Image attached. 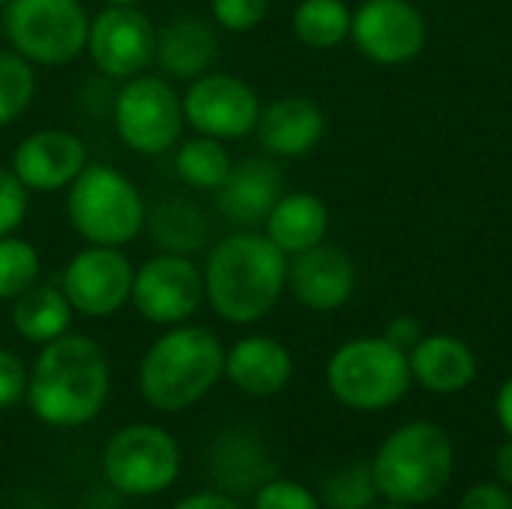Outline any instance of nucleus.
Returning <instances> with one entry per match:
<instances>
[{
  "label": "nucleus",
  "instance_id": "f257e3e1",
  "mask_svg": "<svg viewBox=\"0 0 512 509\" xmlns=\"http://www.w3.org/2000/svg\"><path fill=\"white\" fill-rule=\"evenodd\" d=\"M204 303L234 327L264 321L288 291V255L258 228H237L207 246Z\"/></svg>",
  "mask_w": 512,
  "mask_h": 509
},
{
  "label": "nucleus",
  "instance_id": "f03ea898",
  "mask_svg": "<svg viewBox=\"0 0 512 509\" xmlns=\"http://www.w3.org/2000/svg\"><path fill=\"white\" fill-rule=\"evenodd\" d=\"M111 396V363L102 345L84 333H66L39 348L27 405L33 417L51 429H81L96 420Z\"/></svg>",
  "mask_w": 512,
  "mask_h": 509
},
{
  "label": "nucleus",
  "instance_id": "7ed1b4c3",
  "mask_svg": "<svg viewBox=\"0 0 512 509\" xmlns=\"http://www.w3.org/2000/svg\"><path fill=\"white\" fill-rule=\"evenodd\" d=\"M225 378V345L204 324L165 327L138 363V390L162 414H180L213 393Z\"/></svg>",
  "mask_w": 512,
  "mask_h": 509
},
{
  "label": "nucleus",
  "instance_id": "20e7f679",
  "mask_svg": "<svg viewBox=\"0 0 512 509\" xmlns=\"http://www.w3.org/2000/svg\"><path fill=\"white\" fill-rule=\"evenodd\" d=\"M456 471V447L444 426L411 420L393 429L375 459L372 477L378 495L390 504L426 507L444 495Z\"/></svg>",
  "mask_w": 512,
  "mask_h": 509
},
{
  "label": "nucleus",
  "instance_id": "39448f33",
  "mask_svg": "<svg viewBox=\"0 0 512 509\" xmlns=\"http://www.w3.org/2000/svg\"><path fill=\"white\" fill-rule=\"evenodd\" d=\"M69 228L90 246L126 249L147 228V201L138 183L108 162H93L63 192Z\"/></svg>",
  "mask_w": 512,
  "mask_h": 509
},
{
  "label": "nucleus",
  "instance_id": "423d86ee",
  "mask_svg": "<svg viewBox=\"0 0 512 509\" xmlns=\"http://www.w3.org/2000/svg\"><path fill=\"white\" fill-rule=\"evenodd\" d=\"M330 396L348 411L378 414L396 408L411 390L408 351L384 336H357L342 342L324 369Z\"/></svg>",
  "mask_w": 512,
  "mask_h": 509
},
{
  "label": "nucleus",
  "instance_id": "0eeeda50",
  "mask_svg": "<svg viewBox=\"0 0 512 509\" xmlns=\"http://www.w3.org/2000/svg\"><path fill=\"white\" fill-rule=\"evenodd\" d=\"M3 36L27 63L60 69L84 57L90 12L81 0H9Z\"/></svg>",
  "mask_w": 512,
  "mask_h": 509
},
{
  "label": "nucleus",
  "instance_id": "6e6552de",
  "mask_svg": "<svg viewBox=\"0 0 512 509\" xmlns=\"http://www.w3.org/2000/svg\"><path fill=\"white\" fill-rule=\"evenodd\" d=\"M111 123L126 150L138 156H162L183 138V93L174 81L156 72L126 78L111 99Z\"/></svg>",
  "mask_w": 512,
  "mask_h": 509
},
{
  "label": "nucleus",
  "instance_id": "1a4fd4ad",
  "mask_svg": "<svg viewBox=\"0 0 512 509\" xmlns=\"http://www.w3.org/2000/svg\"><path fill=\"white\" fill-rule=\"evenodd\" d=\"M180 444L171 432L150 423H132L114 432L102 453V471L114 492L126 498H153L180 477Z\"/></svg>",
  "mask_w": 512,
  "mask_h": 509
},
{
  "label": "nucleus",
  "instance_id": "9d476101",
  "mask_svg": "<svg viewBox=\"0 0 512 509\" xmlns=\"http://www.w3.org/2000/svg\"><path fill=\"white\" fill-rule=\"evenodd\" d=\"M204 303V270L192 255L156 252L135 264L129 306L156 327H177L195 318Z\"/></svg>",
  "mask_w": 512,
  "mask_h": 509
},
{
  "label": "nucleus",
  "instance_id": "9b49d317",
  "mask_svg": "<svg viewBox=\"0 0 512 509\" xmlns=\"http://www.w3.org/2000/svg\"><path fill=\"white\" fill-rule=\"evenodd\" d=\"M132 258L117 246H90L78 249L60 270V291L81 318L105 321L129 306L132 297Z\"/></svg>",
  "mask_w": 512,
  "mask_h": 509
},
{
  "label": "nucleus",
  "instance_id": "f8f14e48",
  "mask_svg": "<svg viewBox=\"0 0 512 509\" xmlns=\"http://www.w3.org/2000/svg\"><path fill=\"white\" fill-rule=\"evenodd\" d=\"M261 105L264 102L258 90L246 78L219 69H210L207 75L189 81L183 90L186 126L195 135H207L225 144L255 135Z\"/></svg>",
  "mask_w": 512,
  "mask_h": 509
},
{
  "label": "nucleus",
  "instance_id": "ddd939ff",
  "mask_svg": "<svg viewBox=\"0 0 512 509\" xmlns=\"http://www.w3.org/2000/svg\"><path fill=\"white\" fill-rule=\"evenodd\" d=\"M156 54V24L141 6H102L90 15L87 51L93 69L108 81L150 72Z\"/></svg>",
  "mask_w": 512,
  "mask_h": 509
},
{
  "label": "nucleus",
  "instance_id": "4468645a",
  "mask_svg": "<svg viewBox=\"0 0 512 509\" xmlns=\"http://www.w3.org/2000/svg\"><path fill=\"white\" fill-rule=\"evenodd\" d=\"M429 27L411 0H363L351 15L354 48L378 66H405L426 48Z\"/></svg>",
  "mask_w": 512,
  "mask_h": 509
},
{
  "label": "nucleus",
  "instance_id": "2eb2a0df",
  "mask_svg": "<svg viewBox=\"0 0 512 509\" xmlns=\"http://www.w3.org/2000/svg\"><path fill=\"white\" fill-rule=\"evenodd\" d=\"M87 165V141L66 126H42L27 132L9 156V168L30 195L66 192Z\"/></svg>",
  "mask_w": 512,
  "mask_h": 509
},
{
  "label": "nucleus",
  "instance_id": "dca6fc26",
  "mask_svg": "<svg viewBox=\"0 0 512 509\" xmlns=\"http://www.w3.org/2000/svg\"><path fill=\"white\" fill-rule=\"evenodd\" d=\"M357 288V270L348 252L318 243L288 258V291L309 312L342 309Z\"/></svg>",
  "mask_w": 512,
  "mask_h": 509
},
{
  "label": "nucleus",
  "instance_id": "f3484780",
  "mask_svg": "<svg viewBox=\"0 0 512 509\" xmlns=\"http://www.w3.org/2000/svg\"><path fill=\"white\" fill-rule=\"evenodd\" d=\"M285 195V177L273 156H243L213 192L219 216L234 228H261L273 204Z\"/></svg>",
  "mask_w": 512,
  "mask_h": 509
},
{
  "label": "nucleus",
  "instance_id": "a211bd4d",
  "mask_svg": "<svg viewBox=\"0 0 512 509\" xmlns=\"http://www.w3.org/2000/svg\"><path fill=\"white\" fill-rule=\"evenodd\" d=\"M327 132V117L321 105L309 96L288 93L261 105L255 138L273 159L309 156Z\"/></svg>",
  "mask_w": 512,
  "mask_h": 509
},
{
  "label": "nucleus",
  "instance_id": "6ab92c4d",
  "mask_svg": "<svg viewBox=\"0 0 512 509\" xmlns=\"http://www.w3.org/2000/svg\"><path fill=\"white\" fill-rule=\"evenodd\" d=\"M219 57L216 24L201 15H174L156 27V54L153 66L168 81L189 84L207 75Z\"/></svg>",
  "mask_w": 512,
  "mask_h": 509
},
{
  "label": "nucleus",
  "instance_id": "aec40b11",
  "mask_svg": "<svg viewBox=\"0 0 512 509\" xmlns=\"http://www.w3.org/2000/svg\"><path fill=\"white\" fill-rule=\"evenodd\" d=\"M294 375V357L276 336L252 333L225 348V378L249 399L279 396Z\"/></svg>",
  "mask_w": 512,
  "mask_h": 509
},
{
  "label": "nucleus",
  "instance_id": "412c9836",
  "mask_svg": "<svg viewBox=\"0 0 512 509\" xmlns=\"http://www.w3.org/2000/svg\"><path fill=\"white\" fill-rule=\"evenodd\" d=\"M411 381L435 396H456L477 381L480 363L474 348L450 333H423L408 351Z\"/></svg>",
  "mask_w": 512,
  "mask_h": 509
},
{
  "label": "nucleus",
  "instance_id": "4be33fe9",
  "mask_svg": "<svg viewBox=\"0 0 512 509\" xmlns=\"http://www.w3.org/2000/svg\"><path fill=\"white\" fill-rule=\"evenodd\" d=\"M261 231L291 258L324 243L330 231V210L315 192H285L267 213Z\"/></svg>",
  "mask_w": 512,
  "mask_h": 509
},
{
  "label": "nucleus",
  "instance_id": "5701e85b",
  "mask_svg": "<svg viewBox=\"0 0 512 509\" xmlns=\"http://www.w3.org/2000/svg\"><path fill=\"white\" fill-rule=\"evenodd\" d=\"M72 318L75 312L66 294L60 291V285H48V282H36L33 288H27L9 303L12 330L24 342L39 345V348L66 336L72 330Z\"/></svg>",
  "mask_w": 512,
  "mask_h": 509
},
{
  "label": "nucleus",
  "instance_id": "b1692460",
  "mask_svg": "<svg viewBox=\"0 0 512 509\" xmlns=\"http://www.w3.org/2000/svg\"><path fill=\"white\" fill-rule=\"evenodd\" d=\"M147 231L159 252L195 258L210 246V219L189 198H162L147 207Z\"/></svg>",
  "mask_w": 512,
  "mask_h": 509
},
{
  "label": "nucleus",
  "instance_id": "393cba45",
  "mask_svg": "<svg viewBox=\"0 0 512 509\" xmlns=\"http://www.w3.org/2000/svg\"><path fill=\"white\" fill-rule=\"evenodd\" d=\"M231 165L234 159L225 141L207 135L192 132V138H180V144L174 147V174L183 186L195 192H216L225 183Z\"/></svg>",
  "mask_w": 512,
  "mask_h": 509
},
{
  "label": "nucleus",
  "instance_id": "a878e982",
  "mask_svg": "<svg viewBox=\"0 0 512 509\" xmlns=\"http://www.w3.org/2000/svg\"><path fill=\"white\" fill-rule=\"evenodd\" d=\"M351 15L345 0H300L291 12V30L306 48L330 51L351 39Z\"/></svg>",
  "mask_w": 512,
  "mask_h": 509
},
{
  "label": "nucleus",
  "instance_id": "bb28decb",
  "mask_svg": "<svg viewBox=\"0 0 512 509\" xmlns=\"http://www.w3.org/2000/svg\"><path fill=\"white\" fill-rule=\"evenodd\" d=\"M36 66L9 45L0 48V129L15 126L36 99Z\"/></svg>",
  "mask_w": 512,
  "mask_h": 509
},
{
  "label": "nucleus",
  "instance_id": "cd10ccee",
  "mask_svg": "<svg viewBox=\"0 0 512 509\" xmlns=\"http://www.w3.org/2000/svg\"><path fill=\"white\" fill-rule=\"evenodd\" d=\"M39 276H42L39 249L21 234L0 237V303H12L18 294L33 288Z\"/></svg>",
  "mask_w": 512,
  "mask_h": 509
},
{
  "label": "nucleus",
  "instance_id": "c85d7f7f",
  "mask_svg": "<svg viewBox=\"0 0 512 509\" xmlns=\"http://www.w3.org/2000/svg\"><path fill=\"white\" fill-rule=\"evenodd\" d=\"M318 498L327 509H372L381 498L372 477V462H351L345 468H336L324 480Z\"/></svg>",
  "mask_w": 512,
  "mask_h": 509
},
{
  "label": "nucleus",
  "instance_id": "c756f323",
  "mask_svg": "<svg viewBox=\"0 0 512 509\" xmlns=\"http://www.w3.org/2000/svg\"><path fill=\"white\" fill-rule=\"evenodd\" d=\"M252 509H324V504L303 483L270 477L252 492Z\"/></svg>",
  "mask_w": 512,
  "mask_h": 509
},
{
  "label": "nucleus",
  "instance_id": "7c9ffc66",
  "mask_svg": "<svg viewBox=\"0 0 512 509\" xmlns=\"http://www.w3.org/2000/svg\"><path fill=\"white\" fill-rule=\"evenodd\" d=\"M273 0H210V18L228 33H252L270 15Z\"/></svg>",
  "mask_w": 512,
  "mask_h": 509
},
{
  "label": "nucleus",
  "instance_id": "2f4dec72",
  "mask_svg": "<svg viewBox=\"0 0 512 509\" xmlns=\"http://www.w3.org/2000/svg\"><path fill=\"white\" fill-rule=\"evenodd\" d=\"M30 213V192L9 165H0V237L18 234Z\"/></svg>",
  "mask_w": 512,
  "mask_h": 509
},
{
  "label": "nucleus",
  "instance_id": "473e14b6",
  "mask_svg": "<svg viewBox=\"0 0 512 509\" xmlns=\"http://www.w3.org/2000/svg\"><path fill=\"white\" fill-rule=\"evenodd\" d=\"M27 381L30 369L24 366V360L0 345V411H12L27 399Z\"/></svg>",
  "mask_w": 512,
  "mask_h": 509
},
{
  "label": "nucleus",
  "instance_id": "72a5a7b5",
  "mask_svg": "<svg viewBox=\"0 0 512 509\" xmlns=\"http://www.w3.org/2000/svg\"><path fill=\"white\" fill-rule=\"evenodd\" d=\"M459 509H512V492L501 483H477L462 495Z\"/></svg>",
  "mask_w": 512,
  "mask_h": 509
},
{
  "label": "nucleus",
  "instance_id": "f704fd0d",
  "mask_svg": "<svg viewBox=\"0 0 512 509\" xmlns=\"http://www.w3.org/2000/svg\"><path fill=\"white\" fill-rule=\"evenodd\" d=\"M384 339H390V342H393L396 348H402V351H411V348L423 339V327H420V321H417L414 315H396V318L387 324Z\"/></svg>",
  "mask_w": 512,
  "mask_h": 509
},
{
  "label": "nucleus",
  "instance_id": "c9c22d12",
  "mask_svg": "<svg viewBox=\"0 0 512 509\" xmlns=\"http://www.w3.org/2000/svg\"><path fill=\"white\" fill-rule=\"evenodd\" d=\"M171 509H243L231 495H222V492H198V495H189L183 501H177Z\"/></svg>",
  "mask_w": 512,
  "mask_h": 509
},
{
  "label": "nucleus",
  "instance_id": "e433bc0d",
  "mask_svg": "<svg viewBox=\"0 0 512 509\" xmlns=\"http://www.w3.org/2000/svg\"><path fill=\"white\" fill-rule=\"evenodd\" d=\"M495 417H498L504 435L512 438V375L498 387V396H495Z\"/></svg>",
  "mask_w": 512,
  "mask_h": 509
},
{
  "label": "nucleus",
  "instance_id": "4c0bfd02",
  "mask_svg": "<svg viewBox=\"0 0 512 509\" xmlns=\"http://www.w3.org/2000/svg\"><path fill=\"white\" fill-rule=\"evenodd\" d=\"M495 477L512 492V438H507L495 453Z\"/></svg>",
  "mask_w": 512,
  "mask_h": 509
},
{
  "label": "nucleus",
  "instance_id": "58836bf2",
  "mask_svg": "<svg viewBox=\"0 0 512 509\" xmlns=\"http://www.w3.org/2000/svg\"><path fill=\"white\" fill-rule=\"evenodd\" d=\"M147 0H102V6H144Z\"/></svg>",
  "mask_w": 512,
  "mask_h": 509
},
{
  "label": "nucleus",
  "instance_id": "ea45409f",
  "mask_svg": "<svg viewBox=\"0 0 512 509\" xmlns=\"http://www.w3.org/2000/svg\"><path fill=\"white\" fill-rule=\"evenodd\" d=\"M372 509H420V507H408V504H390V501H384L381 507H372Z\"/></svg>",
  "mask_w": 512,
  "mask_h": 509
},
{
  "label": "nucleus",
  "instance_id": "a19ab883",
  "mask_svg": "<svg viewBox=\"0 0 512 509\" xmlns=\"http://www.w3.org/2000/svg\"><path fill=\"white\" fill-rule=\"evenodd\" d=\"M6 3H9V0H0V9H3V6H6Z\"/></svg>",
  "mask_w": 512,
  "mask_h": 509
}]
</instances>
